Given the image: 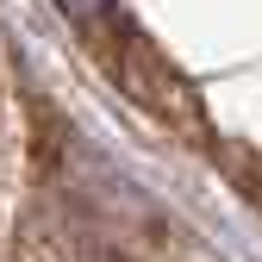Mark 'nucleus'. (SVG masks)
Listing matches in <instances>:
<instances>
[{"label":"nucleus","instance_id":"obj_1","mask_svg":"<svg viewBox=\"0 0 262 262\" xmlns=\"http://www.w3.org/2000/svg\"><path fill=\"white\" fill-rule=\"evenodd\" d=\"M219 162L237 175V187L250 193V206L262 212V162H256V156H244V150H219Z\"/></svg>","mask_w":262,"mask_h":262},{"label":"nucleus","instance_id":"obj_2","mask_svg":"<svg viewBox=\"0 0 262 262\" xmlns=\"http://www.w3.org/2000/svg\"><path fill=\"white\" fill-rule=\"evenodd\" d=\"M56 7H62V19H69L75 31H94L100 19H113L125 0H56Z\"/></svg>","mask_w":262,"mask_h":262}]
</instances>
